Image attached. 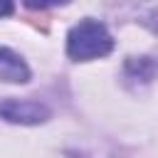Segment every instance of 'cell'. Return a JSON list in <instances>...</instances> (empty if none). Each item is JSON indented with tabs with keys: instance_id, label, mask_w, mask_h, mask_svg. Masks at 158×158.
Masks as SVG:
<instances>
[{
	"instance_id": "cell-1",
	"label": "cell",
	"mask_w": 158,
	"mask_h": 158,
	"mask_svg": "<svg viewBox=\"0 0 158 158\" xmlns=\"http://www.w3.org/2000/svg\"><path fill=\"white\" fill-rule=\"evenodd\" d=\"M111 49H114V37L109 27L99 20H81L67 35V54L77 62L106 57Z\"/></svg>"
},
{
	"instance_id": "cell-2",
	"label": "cell",
	"mask_w": 158,
	"mask_h": 158,
	"mask_svg": "<svg viewBox=\"0 0 158 158\" xmlns=\"http://www.w3.org/2000/svg\"><path fill=\"white\" fill-rule=\"evenodd\" d=\"M0 116L10 123H42L49 118V109L42 101H32V99H5L0 101Z\"/></svg>"
},
{
	"instance_id": "cell-3",
	"label": "cell",
	"mask_w": 158,
	"mask_h": 158,
	"mask_svg": "<svg viewBox=\"0 0 158 158\" xmlns=\"http://www.w3.org/2000/svg\"><path fill=\"white\" fill-rule=\"evenodd\" d=\"M0 79L10 81V84L30 81V67L25 64V59L17 52H12L7 47H0Z\"/></svg>"
},
{
	"instance_id": "cell-4",
	"label": "cell",
	"mask_w": 158,
	"mask_h": 158,
	"mask_svg": "<svg viewBox=\"0 0 158 158\" xmlns=\"http://www.w3.org/2000/svg\"><path fill=\"white\" fill-rule=\"evenodd\" d=\"M158 72V64L151 57H141V59H128L126 62V74L128 79H141V81H151Z\"/></svg>"
},
{
	"instance_id": "cell-5",
	"label": "cell",
	"mask_w": 158,
	"mask_h": 158,
	"mask_svg": "<svg viewBox=\"0 0 158 158\" xmlns=\"http://www.w3.org/2000/svg\"><path fill=\"white\" fill-rule=\"evenodd\" d=\"M141 22H143L153 35H158V5H156V7H151V10L143 15V20H141Z\"/></svg>"
},
{
	"instance_id": "cell-6",
	"label": "cell",
	"mask_w": 158,
	"mask_h": 158,
	"mask_svg": "<svg viewBox=\"0 0 158 158\" xmlns=\"http://www.w3.org/2000/svg\"><path fill=\"white\" fill-rule=\"evenodd\" d=\"M10 12H12V5L10 2H0V17L2 15H10Z\"/></svg>"
}]
</instances>
